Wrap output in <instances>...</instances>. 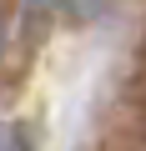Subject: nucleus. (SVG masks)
<instances>
[{
  "label": "nucleus",
  "instance_id": "1",
  "mask_svg": "<svg viewBox=\"0 0 146 151\" xmlns=\"http://www.w3.org/2000/svg\"><path fill=\"white\" fill-rule=\"evenodd\" d=\"M60 5H65V15L76 20V25H86V20H101L111 10V0H60Z\"/></svg>",
  "mask_w": 146,
  "mask_h": 151
},
{
  "label": "nucleus",
  "instance_id": "2",
  "mask_svg": "<svg viewBox=\"0 0 146 151\" xmlns=\"http://www.w3.org/2000/svg\"><path fill=\"white\" fill-rule=\"evenodd\" d=\"M0 151H30L25 131H20V126H0Z\"/></svg>",
  "mask_w": 146,
  "mask_h": 151
},
{
  "label": "nucleus",
  "instance_id": "3",
  "mask_svg": "<svg viewBox=\"0 0 146 151\" xmlns=\"http://www.w3.org/2000/svg\"><path fill=\"white\" fill-rule=\"evenodd\" d=\"M50 5H55V0H25V10H35V15H40V10H50Z\"/></svg>",
  "mask_w": 146,
  "mask_h": 151
},
{
  "label": "nucleus",
  "instance_id": "4",
  "mask_svg": "<svg viewBox=\"0 0 146 151\" xmlns=\"http://www.w3.org/2000/svg\"><path fill=\"white\" fill-rule=\"evenodd\" d=\"M0 35H5V25H0Z\"/></svg>",
  "mask_w": 146,
  "mask_h": 151
}]
</instances>
